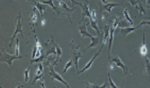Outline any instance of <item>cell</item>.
<instances>
[{
    "instance_id": "cell-1",
    "label": "cell",
    "mask_w": 150,
    "mask_h": 88,
    "mask_svg": "<svg viewBox=\"0 0 150 88\" xmlns=\"http://www.w3.org/2000/svg\"><path fill=\"white\" fill-rule=\"evenodd\" d=\"M69 46L71 49V54H72V60H73L74 65L76 68L77 70V73H79L80 70H79V60L80 58L83 57V54L82 52L83 51H80V43L78 46H76L74 43V40H71V43H69Z\"/></svg>"
},
{
    "instance_id": "cell-2",
    "label": "cell",
    "mask_w": 150,
    "mask_h": 88,
    "mask_svg": "<svg viewBox=\"0 0 150 88\" xmlns=\"http://www.w3.org/2000/svg\"><path fill=\"white\" fill-rule=\"evenodd\" d=\"M57 2H58V6L57 8V15H65L68 17L69 21H70L71 24H72V20L71 18V15L72 13L76 10V7H74V8H69L67 5V4L63 1V0H57Z\"/></svg>"
},
{
    "instance_id": "cell-3",
    "label": "cell",
    "mask_w": 150,
    "mask_h": 88,
    "mask_svg": "<svg viewBox=\"0 0 150 88\" xmlns=\"http://www.w3.org/2000/svg\"><path fill=\"white\" fill-rule=\"evenodd\" d=\"M17 33H20L21 35V37L24 38V32L22 30V24H21V12L18 11V15H17V22H16V27L15 32H14L13 34L12 37L10 38V44L8 45V48L11 49L13 43L14 39L16 37Z\"/></svg>"
},
{
    "instance_id": "cell-4",
    "label": "cell",
    "mask_w": 150,
    "mask_h": 88,
    "mask_svg": "<svg viewBox=\"0 0 150 88\" xmlns=\"http://www.w3.org/2000/svg\"><path fill=\"white\" fill-rule=\"evenodd\" d=\"M58 62L59 61H57V60H54L52 63H51L50 65H49V66H48L49 68H50V73H49V74H50V78H51V81L52 82V81H54V79H56V80L59 81L60 82L63 83V84L66 85L67 87H69V85L68 84V83H66V81H65L64 79L62 78V76H60V75L59 74V73H57V72L54 71V67L55 65H57Z\"/></svg>"
},
{
    "instance_id": "cell-5",
    "label": "cell",
    "mask_w": 150,
    "mask_h": 88,
    "mask_svg": "<svg viewBox=\"0 0 150 88\" xmlns=\"http://www.w3.org/2000/svg\"><path fill=\"white\" fill-rule=\"evenodd\" d=\"M56 42L52 35H51V40H47L44 43V51H45L46 57L50 56L51 54H54L57 57V51H56Z\"/></svg>"
},
{
    "instance_id": "cell-6",
    "label": "cell",
    "mask_w": 150,
    "mask_h": 88,
    "mask_svg": "<svg viewBox=\"0 0 150 88\" xmlns=\"http://www.w3.org/2000/svg\"><path fill=\"white\" fill-rule=\"evenodd\" d=\"M22 57L21 56H17V55H11L9 54L8 53L5 52V49H2V55H1V59H0V62L1 63H6L9 65V66L11 67V68H13L12 66V63L14 60H21Z\"/></svg>"
},
{
    "instance_id": "cell-7",
    "label": "cell",
    "mask_w": 150,
    "mask_h": 88,
    "mask_svg": "<svg viewBox=\"0 0 150 88\" xmlns=\"http://www.w3.org/2000/svg\"><path fill=\"white\" fill-rule=\"evenodd\" d=\"M89 24H90L89 18H88V20L87 18H86V19H84L83 21H80V22H79L78 30L82 35V39L85 38L86 37H90L91 39H92L93 37V36H92L91 34H89V33L88 32L87 27Z\"/></svg>"
},
{
    "instance_id": "cell-8",
    "label": "cell",
    "mask_w": 150,
    "mask_h": 88,
    "mask_svg": "<svg viewBox=\"0 0 150 88\" xmlns=\"http://www.w3.org/2000/svg\"><path fill=\"white\" fill-rule=\"evenodd\" d=\"M108 63H115V65H116L117 67L121 68L122 69V70H123L124 75H125V76H126V75L128 73V67L126 65L124 64L123 62L122 61L120 57H119L117 54H116V55L112 56V57H110V62H108Z\"/></svg>"
},
{
    "instance_id": "cell-9",
    "label": "cell",
    "mask_w": 150,
    "mask_h": 88,
    "mask_svg": "<svg viewBox=\"0 0 150 88\" xmlns=\"http://www.w3.org/2000/svg\"><path fill=\"white\" fill-rule=\"evenodd\" d=\"M123 2H122L121 4H116V3H109L108 2V4H104L102 3V2H98L97 4L99 7V12L102 13L103 11H108L109 13H110L112 15V8H115V7H117V6H120Z\"/></svg>"
},
{
    "instance_id": "cell-10",
    "label": "cell",
    "mask_w": 150,
    "mask_h": 88,
    "mask_svg": "<svg viewBox=\"0 0 150 88\" xmlns=\"http://www.w3.org/2000/svg\"><path fill=\"white\" fill-rule=\"evenodd\" d=\"M81 7L82 8V19L81 21H83L85 19L86 17H88V18L90 19V18H92L91 15L90 10H89V2L88 0H85L84 3L83 4V5Z\"/></svg>"
},
{
    "instance_id": "cell-11",
    "label": "cell",
    "mask_w": 150,
    "mask_h": 88,
    "mask_svg": "<svg viewBox=\"0 0 150 88\" xmlns=\"http://www.w3.org/2000/svg\"><path fill=\"white\" fill-rule=\"evenodd\" d=\"M104 32H101V34L99 35H98L97 37H93V38L91 39V43L90 45H89L88 47L86 49L83 50V51H86V50L90 48H93V47H96L98 45H99V43H102L104 40Z\"/></svg>"
},
{
    "instance_id": "cell-12",
    "label": "cell",
    "mask_w": 150,
    "mask_h": 88,
    "mask_svg": "<svg viewBox=\"0 0 150 88\" xmlns=\"http://www.w3.org/2000/svg\"><path fill=\"white\" fill-rule=\"evenodd\" d=\"M105 43H102V46H101V48L99 49V51H97V52H96V54H94V56H93V58H92L91 60L90 61H89L88 63L86 65V66H85V67L83 68L81 70H80V72H79V73H83V72H85V71H86V70H88V69L90 68L91 67V65H93V62H94V61H95V60H96V59L97 58V57H99V54H100L101 51H102V49H103L104 46H105Z\"/></svg>"
},
{
    "instance_id": "cell-13",
    "label": "cell",
    "mask_w": 150,
    "mask_h": 88,
    "mask_svg": "<svg viewBox=\"0 0 150 88\" xmlns=\"http://www.w3.org/2000/svg\"><path fill=\"white\" fill-rule=\"evenodd\" d=\"M27 1H29V2H32V3L33 4V5L39 11L41 18H43V17H44V13H45L46 9H47V5L43 4L41 3V2H38V1H35V0H27Z\"/></svg>"
},
{
    "instance_id": "cell-14",
    "label": "cell",
    "mask_w": 150,
    "mask_h": 88,
    "mask_svg": "<svg viewBox=\"0 0 150 88\" xmlns=\"http://www.w3.org/2000/svg\"><path fill=\"white\" fill-rule=\"evenodd\" d=\"M113 36H114V29L110 27V36H109V44H108V62L110 60V51L112 45V40H113Z\"/></svg>"
},
{
    "instance_id": "cell-15",
    "label": "cell",
    "mask_w": 150,
    "mask_h": 88,
    "mask_svg": "<svg viewBox=\"0 0 150 88\" xmlns=\"http://www.w3.org/2000/svg\"><path fill=\"white\" fill-rule=\"evenodd\" d=\"M141 27H142V26L140 24L138 27H125V28H121V33H122V34L123 35V37H125V36L127 35L128 34H129V33L135 31L137 29L140 28Z\"/></svg>"
},
{
    "instance_id": "cell-16",
    "label": "cell",
    "mask_w": 150,
    "mask_h": 88,
    "mask_svg": "<svg viewBox=\"0 0 150 88\" xmlns=\"http://www.w3.org/2000/svg\"><path fill=\"white\" fill-rule=\"evenodd\" d=\"M145 2H146V0H141V2H140L139 3L137 4V5L135 6V9L139 12L140 15H141L142 14H144V15L146 14V11H145V7H144V3H145Z\"/></svg>"
},
{
    "instance_id": "cell-17",
    "label": "cell",
    "mask_w": 150,
    "mask_h": 88,
    "mask_svg": "<svg viewBox=\"0 0 150 88\" xmlns=\"http://www.w3.org/2000/svg\"><path fill=\"white\" fill-rule=\"evenodd\" d=\"M140 53L142 56H146L147 53H148V49H147L146 45V35H145V31L144 32V36H143V45L141 46L140 48Z\"/></svg>"
},
{
    "instance_id": "cell-18",
    "label": "cell",
    "mask_w": 150,
    "mask_h": 88,
    "mask_svg": "<svg viewBox=\"0 0 150 88\" xmlns=\"http://www.w3.org/2000/svg\"><path fill=\"white\" fill-rule=\"evenodd\" d=\"M145 68L146 72L145 74L146 76V78L150 82V60L148 56H145Z\"/></svg>"
},
{
    "instance_id": "cell-19",
    "label": "cell",
    "mask_w": 150,
    "mask_h": 88,
    "mask_svg": "<svg viewBox=\"0 0 150 88\" xmlns=\"http://www.w3.org/2000/svg\"><path fill=\"white\" fill-rule=\"evenodd\" d=\"M110 24H106L105 25L103 28V32H104V40H103V43H106L107 40L109 38L110 36Z\"/></svg>"
},
{
    "instance_id": "cell-20",
    "label": "cell",
    "mask_w": 150,
    "mask_h": 88,
    "mask_svg": "<svg viewBox=\"0 0 150 88\" xmlns=\"http://www.w3.org/2000/svg\"><path fill=\"white\" fill-rule=\"evenodd\" d=\"M89 21H90V24L92 28H93V30H96V32H97V34L98 35H99V34H101V31L97 25V20H93V18H90Z\"/></svg>"
},
{
    "instance_id": "cell-21",
    "label": "cell",
    "mask_w": 150,
    "mask_h": 88,
    "mask_svg": "<svg viewBox=\"0 0 150 88\" xmlns=\"http://www.w3.org/2000/svg\"><path fill=\"white\" fill-rule=\"evenodd\" d=\"M38 2H41L43 4H45V5H49V6L51 7L54 11H56V13H57V8H56L55 6L53 4V0H47V1H43V0H38Z\"/></svg>"
},
{
    "instance_id": "cell-22",
    "label": "cell",
    "mask_w": 150,
    "mask_h": 88,
    "mask_svg": "<svg viewBox=\"0 0 150 88\" xmlns=\"http://www.w3.org/2000/svg\"><path fill=\"white\" fill-rule=\"evenodd\" d=\"M37 15H36V13H35V7L34 6V8H33V14H32V24H33V28H32V30H35L34 29V25H36V24H37Z\"/></svg>"
},
{
    "instance_id": "cell-23",
    "label": "cell",
    "mask_w": 150,
    "mask_h": 88,
    "mask_svg": "<svg viewBox=\"0 0 150 88\" xmlns=\"http://www.w3.org/2000/svg\"><path fill=\"white\" fill-rule=\"evenodd\" d=\"M122 10H123V13H124V15H125V18H126V19L129 21V24H130V25H132V26L133 25L134 22H133V21L131 19L130 15H129V13H128L127 8H122Z\"/></svg>"
},
{
    "instance_id": "cell-24",
    "label": "cell",
    "mask_w": 150,
    "mask_h": 88,
    "mask_svg": "<svg viewBox=\"0 0 150 88\" xmlns=\"http://www.w3.org/2000/svg\"><path fill=\"white\" fill-rule=\"evenodd\" d=\"M129 25H130V24H129V21H128L126 18H125L124 20H121V21H119V25L118 26H119L121 28H125V27H129Z\"/></svg>"
},
{
    "instance_id": "cell-25",
    "label": "cell",
    "mask_w": 150,
    "mask_h": 88,
    "mask_svg": "<svg viewBox=\"0 0 150 88\" xmlns=\"http://www.w3.org/2000/svg\"><path fill=\"white\" fill-rule=\"evenodd\" d=\"M56 51H57V58H56V60L57 61H60L61 60L60 58H61L62 54H63V51H62L61 48L57 44H56Z\"/></svg>"
},
{
    "instance_id": "cell-26",
    "label": "cell",
    "mask_w": 150,
    "mask_h": 88,
    "mask_svg": "<svg viewBox=\"0 0 150 88\" xmlns=\"http://www.w3.org/2000/svg\"><path fill=\"white\" fill-rule=\"evenodd\" d=\"M74 66V63H73V60L72 59H71L70 60H69L68 63H66V65H65V68L64 69H63V71L62 72V73H65L66 71H67L68 70H69V68H70L71 67H73Z\"/></svg>"
},
{
    "instance_id": "cell-27",
    "label": "cell",
    "mask_w": 150,
    "mask_h": 88,
    "mask_svg": "<svg viewBox=\"0 0 150 88\" xmlns=\"http://www.w3.org/2000/svg\"><path fill=\"white\" fill-rule=\"evenodd\" d=\"M32 65H33V63H30V65L28 67V68L27 70H25V71H24V81H25V82H27L29 81V79H30V70Z\"/></svg>"
},
{
    "instance_id": "cell-28",
    "label": "cell",
    "mask_w": 150,
    "mask_h": 88,
    "mask_svg": "<svg viewBox=\"0 0 150 88\" xmlns=\"http://www.w3.org/2000/svg\"><path fill=\"white\" fill-rule=\"evenodd\" d=\"M121 20H122V17H116V18H115L114 21H110V22L112 23V27L114 29V30L117 27V26L119 25V23Z\"/></svg>"
},
{
    "instance_id": "cell-29",
    "label": "cell",
    "mask_w": 150,
    "mask_h": 88,
    "mask_svg": "<svg viewBox=\"0 0 150 88\" xmlns=\"http://www.w3.org/2000/svg\"><path fill=\"white\" fill-rule=\"evenodd\" d=\"M43 77H44V73H41V75H36V74H35L34 75V79H33V82H32L31 85L35 84L36 83V82H37V81H39L40 79H41V78H43ZM31 85H30V86H31Z\"/></svg>"
},
{
    "instance_id": "cell-30",
    "label": "cell",
    "mask_w": 150,
    "mask_h": 88,
    "mask_svg": "<svg viewBox=\"0 0 150 88\" xmlns=\"http://www.w3.org/2000/svg\"><path fill=\"white\" fill-rule=\"evenodd\" d=\"M108 79H109V84H110V87H111L118 88V86H116V85L115 84L114 82H113V81L112 80V79H111L110 76V73H108Z\"/></svg>"
},
{
    "instance_id": "cell-31",
    "label": "cell",
    "mask_w": 150,
    "mask_h": 88,
    "mask_svg": "<svg viewBox=\"0 0 150 88\" xmlns=\"http://www.w3.org/2000/svg\"><path fill=\"white\" fill-rule=\"evenodd\" d=\"M125 1H128V2L132 5V6L133 7H135L137 4L139 3V2H141V0H124L123 2H125Z\"/></svg>"
},
{
    "instance_id": "cell-32",
    "label": "cell",
    "mask_w": 150,
    "mask_h": 88,
    "mask_svg": "<svg viewBox=\"0 0 150 88\" xmlns=\"http://www.w3.org/2000/svg\"><path fill=\"white\" fill-rule=\"evenodd\" d=\"M16 54L19 56V39L16 38Z\"/></svg>"
},
{
    "instance_id": "cell-33",
    "label": "cell",
    "mask_w": 150,
    "mask_h": 88,
    "mask_svg": "<svg viewBox=\"0 0 150 88\" xmlns=\"http://www.w3.org/2000/svg\"><path fill=\"white\" fill-rule=\"evenodd\" d=\"M63 1H66V0H63ZM71 2V8H74V7H75L76 5H80V6H82L83 5V4L82 3H80V2H77L76 0H70Z\"/></svg>"
},
{
    "instance_id": "cell-34",
    "label": "cell",
    "mask_w": 150,
    "mask_h": 88,
    "mask_svg": "<svg viewBox=\"0 0 150 88\" xmlns=\"http://www.w3.org/2000/svg\"><path fill=\"white\" fill-rule=\"evenodd\" d=\"M38 52V48L36 47V46H35L34 49H33V54H32V59H35L36 57V54H37Z\"/></svg>"
},
{
    "instance_id": "cell-35",
    "label": "cell",
    "mask_w": 150,
    "mask_h": 88,
    "mask_svg": "<svg viewBox=\"0 0 150 88\" xmlns=\"http://www.w3.org/2000/svg\"><path fill=\"white\" fill-rule=\"evenodd\" d=\"M91 15L92 18H93V20H96V11H95L94 10L91 11Z\"/></svg>"
},
{
    "instance_id": "cell-36",
    "label": "cell",
    "mask_w": 150,
    "mask_h": 88,
    "mask_svg": "<svg viewBox=\"0 0 150 88\" xmlns=\"http://www.w3.org/2000/svg\"><path fill=\"white\" fill-rule=\"evenodd\" d=\"M39 81L41 82H40V84L41 85V87H42L45 88L46 86H45V83H44V82H44V77L41 78V79H40Z\"/></svg>"
},
{
    "instance_id": "cell-37",
    "label": "cell",
    "mask_w": 150,
    "mask_h": 88,
    "mask_svg": "<svg viewBox=\"0 0 150 88\" xmlns=\"http://www.w3.org/2000/svg\"><path fill=\"white\" fill-rule=\"evenodd\" d=\"M146 6L147 8H150V0H146Z\"/></svg>"
},
{
    "instance_id": "cell-38",
    "label": "cell",
    "mask_w": 150,
    "mask_h": 88,
    "mask_svg": "<svg viewBox=\"0 0 150 88\" xmlns=\"http://www.w3.org/2000/svg\"><path fill=\"white\" fill-rule=\"evenodd\" d=\"M45 23H46V20L44 19V18H42V20H41V24H42V26L45 25Z\"/></svg>"
},
{
    "instance_id": "cell-39",
    "label": "cell",
    "mask_w": 150,
    "mask_h": 88,
    "mask_svg": "<svg viewBox=\"0 0 150 88\" xmlns=\"http://www.w3.org/2000/svg\"><path fill=\"white\" fill-rule=\"evenodd\" d=\"M101 2H102V3H104V4H108V2L107 1V0H101Z\"/></svg>"
},
{
    "instance_id": "cell-40",
    "label": "cell",
    "mask_w": 150,
    "mask_h": 88,
    "mask_svg": "<svg viewBox=\"0 0 150 88\" xmlns=\"http://www.w3.org/2000/svg\"><path fill=\"white\" fill-rule=\"evenodd\" d=\"M20 86H21V87H23V85H21V84H20V83H18V85H16V87H20Z\"/></svg>"
},
{
    "instance_id": "cell-41",
    "label": "cell",
    "mask_w": 150,
    "mask_h": 88,
    "mask_svg": "<svg viewBox=\"0 0 150 88\" xmlns=\"http://www.w3.org/2000/svg\"><path fill=\"white\" fill-rule=\"evenodd\" d=\"M102 20H105V17H104V15H102Z\"/></svg>"
}]
</instances>
